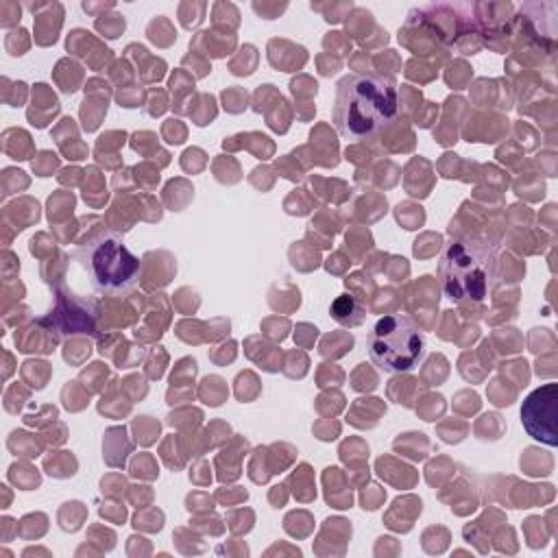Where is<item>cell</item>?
I'll return each instance as SVG.
<instances>
[{
    "mask_svg": "<svg viewBox=\"0 0 558 558\" xmlns=\"http://www.w3.org/2000/svg\"><path fill=\"white\" fill-rule=\"evenodd\" d=\"M499 246L486 238H453L438 259V281L456 303L482 301L497 270Z\"/></svg>",
    "mask_w": 558,
    "mask_h": 558,
    "instance_id": "2",
    "label": "cell"
},
{
    "mask_svg": "<svg viewBox=\"0 0 558 558\" xmlns=\"http://www.w3.org/2000/svg\"><path fill=\"white\" fill-rule=\"evenodd\" d=\"M556 403H558V384L549 381L532 390L521 405V423L525 432L549 447L558 445L556 432Z\"/></svg>",
    "mask_w": 558,
    "mask_h": 558,
    "instance_id": "5",
    "label": "cell"
},
{
    "mask_svg": "<svg viewBox=\"0 0 558 558\" xmlns=\"http://www.w3.org/2000/svg\"><path fill=\"white\" fill-rule=\"evenodd\" d=\"M399 109L397 85L390 76L353 72L338 81L333 124L347 140H371L386 129Z\"/></svg>",
    "mask_w": 558,
    "mask_h": 558,
    "instance_id": "1",
    "label": "cell"
},
{
    "mask_svg": "<svg viewBox=\"0 0 558 558\" xmlns=\"http://www.w3.org/2000/svg\"><path fill=\"white\" fill-rule=\"evenodd\" d=\"M70 257L85 270L92 288L107 296L131 292L140 279L142 262L113 231H98L72 248Z\"/></svg>",
    "mask_w": 558,
    "mask_h": 558,
    "instance_id": "3",
    "label": "cell"
},
{
    "mask_svg": "<svg viewBox=\"0 0 558 558\" xmlns=\"http://www.w3.org/2000/svg\"><path fill=\"white\" fill-rule=\"evenodd\" d=\"M371 362L384 373H408L418 366L427 342L421 327L405 314L381 316L368 333Z\"/></svg>",
    "mask_w": 558,
    "mask_h": 558,
    "instance_id": "4",
    "label": "cell"
},
{
    "mask_svg": "<svg viewBox=\"0 0 558 558\" xmlns=\"http://www.w3.org/2000/svg\"><path fill=\"white\" fill-rule=\"evenodd\" d=\"M331 316L340 323V325H360L364 320V307L362 303L353 296V294H340L333 303H331Z\"/></svg>",
    "mask_w": 558,
    "mask_h": 558,
    "instance_id": "6",
    "label": "cell"
}]
</instances>
